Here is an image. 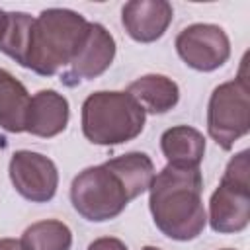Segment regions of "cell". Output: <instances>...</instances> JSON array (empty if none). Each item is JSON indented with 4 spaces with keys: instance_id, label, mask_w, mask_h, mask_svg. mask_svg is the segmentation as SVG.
Here are the masks:
<instances>
[{
    "instance_id": "6da1fadb",
    "label": "cell",
    "mask_w": 250,
    "mask_h": 250,
    "mask_svg": "<svg viewBox=\"0 0 250 250\" xmlns=\"http://www.w3.org/2000/svg\"><path fill=\"white\" fill-rule=\"evenodd\" d=\"M201 191L203 176L199 168L166 164L154 174L148 188V207L156 229L180 242L197 238L207 225Z\"/></svg>"
},
{
    "instance_id": "7a4b0ae2",
    "label": "cell",
    "mask_w": 250,
    "mask_h": 250,
    "mask_svg": "<svg viewBox=\"0 0 250 250\" xmlns=\"http://www.w3.org/2000/svg\"><path fill=\"white\" fill-rule=\"evenodd\" d=\"M88 20L66 8L43 10L31 29L25 68L41 76H53L66 68L88 29Z\"/></svg>"
},
{
    "instance_id": "3957f363",
    "label": "cell",
    "mask_w": 250,
    "mask_h": 250,
    "mask_svg": "<svg viewBox=\"0 0 250 250\" xmlns=\"http://www.w3.org/2000/svg\"><path fill=\"white\" fill-rule=\"evenodd\" d=\"M146 113L127 92H94L82 104V133L94 145L113 146L139 137Z\"/></svg>"
},
{
    "instance_id": "277c9868",
    "label": "cell",
    "mask_w": 250,
    "mask_h": 250,
    "mask_svg": "<svg viewBox=\"0 0 250 250\" xmlns=\"http://www.w3.org/2000/svg\"><path fill=\"white\" fill-rule=\"evenodd\" d=\"M248 55L240 62L238 76L219 84L207 105L209 137L223 148L230 150L238 139L250 131V84H248Z\"/></svg>"
},
{
    "instance_id": "5b68a950",
    "label": "cell",
    "mask_w": 250,
    "mask_h": 250,
    "mask_svg": "<svg viewBox=\"0 0 250 250\" xmlns=\"http://www.w3.org/2000/svg\"><path fill=\"white\" fill-rule=\"evenodd\" d=\"M72 207L86 221L104 223L115 219L133 201L125 182L105 162L84 168L70 184Z\"/></svg>"
},
{
    "instance_id": "8992f818",
    "label": "cell",
    "mask_w": 250,
    "mask_h": 250,
    "mask_svg": "<svg viewBox=\"0 0 250 250\" xmlns=\"http://www.w3.org/2000/svg\"><path fill=\"white\" fill-rule=\"evenodd\" d=\"M250 162L248 150L234 154L225 174L219 182V188L213 191L209 201V225L215 232L230 234L240 232L248 227L250 221Z\"/></svg>"
},
{
    "instance_id": "52a82bcc",
    "label": "cell",
    "mask_w": 250,
    "mask_h": 250,
    "mask_svg": "<svg viewBox=\"0 0 250 250\" xmlns=\"http://www.w3.org/2000/svg\"><path fill=\"white\" fill-rule=\"evenodd\" d=\"M180 59L193 70L211 72L230 57V41L223 27L215 23H191L176 37Z\"/></svg>"
},
{
    "instance_id": "ba28073f",
    "label": "cell",
    "mask_w": 250,
    "mask_h": 250,
    "mask_svg": "<svg viewBox=\"0 0 250 250\" xmlns=\"http://www.w3.org/2000/svg\"><path fill=\"white\" fill-rule=\"evenodd\" d=\"M8 172L16 191L33 203H45L57 193L59 170L45 154L33 150H16L10 158Z\"/></svg>"
},
{
    "instance_id": "9c48e42d",
    "label": "cell",
    "mask_w": 250,
    "mask_h": 250,
    "mask_svg": "<svg viewBox=\"0 0 250 250\" xmlns=\"http://www.w3.org/2000/svg\"><path fill=\"white\" fill-rule=\"evenodd\" d=\"M115 57V39L102 23H88L84 39L76 49L68 70L62 74V82L74 86L82 80H94L104 74Z\"/></svg>"
},
{
    "instance_id": "30bf717a",
    "label": "cell",
    "mask_w": 250,
    "mask_h": 250,
    "mask_svg": "<svg viewBox=\"0 0 250 250\" xmlns=\"http://www.w3.org/2000/svg\"><path fill=\"white\" fill-rule=\"evenodd\" d=\"M174 10L166 0H131L121 10V23L127 35L139 43L160 39L172 23Z\"/></svg>"
},
{
    "instance_id": "8fae6325",
    "label": "cell",
    "mask_w": 250,
    "mask_h": 250,
    "mask_svg": "<svg viewBox=\"0 0 250 250\" xmlns=\"http://www.w3.org/2000/svg\"><path fill=\"white\" fill-rule=\"evenodd\" d=\"M68 123V100L55 90H39L31 96L25 131L35 137H57Z\"/></svg>"
},
{
    "instance_id": "7c38bea8",
    "label": "cell",
    "mask_w": 250,
    "mask_h": 250,
    "mask_svg": "<svg viewBox=\"0 0 250 250\" xmlns=\"http://www.w3.org/2000/svg\"><path fill=\"white\" fill-rule=\"evenodd\" d=\"M160 148L170 166L199 168L205 154V137L189 125H176L162 133Z\"/></svg>"
},
{
    "instance_id": "4fadbf2b",
    "label": "cell",
    "mask_w": 250,
    "mask_h": 250,
    "mask_svg": "<svg viewBox=\"0 0 250 250\" xmlns=\"http://www.w3.org/2000/svg\"><path fill=\"white\" fill-rule=\"evenodd\" d=\"M125 92L135 98V102L145 109V113L154 115L170 111L180 100L178 84L164 74H145L133 80Z\"/></svg>"
},
{
    "instance_id": "5bb4252c",
    "label": "cell",
    "mask_w": 250,
    "mask_h": 250,
    "mask_svg": "<svg viewBox=\"0 0 250 250\" xmlns=\"http://www.w3.org/2000/svg\"><path fill=\"white\" fill-rule=\"evenodd\" d=\"M31 96L25 86L12 76L8 70L0 68V127L10 133L25 131V117Z\"/></svg>"
},
{
    "instance_id": "9a60e30c",
    "label": "cell",
    "mask_w": 250,
    "mask_h": 250,
    "mask_svg": "<svg viewBox=\"0 0 250 250\" xmlns=\"http://www.w3.org/2000/svg\"><path fill=\"white\" fill-rule=\"evenodd\" d=\"M35 18L25 12H6L0 31V51L25 66Z\"/></svg>"
},
{
    "instance_id": "2e32d148",
    "label": "cell",
    "mask_w": 250,
    "mask_h": 250,
    "mask_svg": "<svg viewBox=\"0 0 250 250\" xmlns=\"http://www.w3.org/2000/svg\"><path fill=\"white\" fill-rule=\"evenodd\" d=\"M20 244L23 250H70L72 232L62 221L45 219L29 225L23 230Z\"/></svg>"
},
{
    "instance_id": "e0dca14e",
    "label": "cell",
    "mask_w": 250,
    "mask_h": 250,
    "mask_svg": "<svg viewBox=\"0 0 250 250\" xmlns=\"http://www.w3.org/2000/svg\"><path fill=\"white\" fill-rule=\"evenodd\" d=\"M88 250H129V248H127L125 242L119 240V238L102 236V238H96V240L88 246Z\"/></svg>"
},
{
    "instance_id": "ac0fdd59",
    "label": "cell",
    "mask_w": 250,
    "mask_h": 250,
    "mask_svg": "<svg viewBox=\"0 0 250 250\" xmlns=\"http://www.w3.org/2000/svg\"><path fill=\"white\" fill-rule=\"evenodd\" d=\"M0 250H23L16 238H0Z\"/></svg>"
},
{
    "instance_id": "d6986e66",
    "label": "cell",
    "mask_w": 250,
    "mask_h": 250,
    "mask_svg": "<svg viewBox=\"0 0 250 250\" xmlns=\"http://www.w3.org/2000/svg\"><path fill=\"white\" fill-rule=\"evenodd\" d=\"M4 16H6V12H2V10H0V31H2V23H4Z\"/></svg>"
},
{
    "instance_id": "ffe728a7",
    "label": "cell",
    "mask_w": 250,
    "mask_h": 250,
    "mask_svg": "<svg viewBox=\"0 0 250 250\" xmlns=\"http://www.w3.org/2000/svg\"><path fill=\"white\" fill-rule=\"evenodd\" d=\"M143 250H160V248H156V246H145Z\"/></svg>"
},
{
    "instance_id": "44dd1931",
    "label": "cell",
    "mask_w": 250,
    "mask_h": 250,
    "mask_svg": "<svg viewBox=\"0 0 250 250\" xmlns=\"http://www.w3.org/2000/svg\"><path fill=\"white\" fill-rule=\"evenodd\" d=\"M225 250H230V248H225Z\"/></svg>"
}]
</instances>
